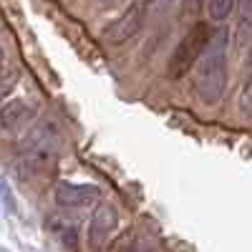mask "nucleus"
I'll list each match as a JSON object with an SVG mask.
<instances>
[{"instance_id": "11", "label": "nucleus", "mask_w": 252, "mask_h": 252, "mask_svg": "<svg viewBox=\"0 0 252 252\" xmlns=\"http://www.w3.org/2000/svg\"><path fill=\"white\" fill-rule=\"evenodd\" d=\"M3 66H5V53H3V48H0V71H3Z\"/></svg>"}, {"instance_id": "4", "label": "nucleus", "mask_w": 252, "mask_h": 252, "mask_svg": "<svg viewBox=\"0 0 252 252\" xmlns=\"http://www.w3.org/2000/svg\"><path fill=\"white\" fill-rule=\"evenodd\" d=\"M119 227V215L111 204H98L96 212L91 215V224H89V245L91 250L101 252L106 247V242L111 240V235Z\"/></svg>"}, {"instance_id": "2", "label": "nucleus", "mask_w": 252, "mask_h": 252, "mask_svg": "<svg viewBox=\"0 0 252 252\" xmlns=\"http://www.w3.org/2000/svg\"><path fill=\"white\" fill-rule=\"evenodd\" d=\"M209 40H212V28H209L207 23H194L192 28L187 31V35L177 43L169 63H166V76H169L172 81L184 78L189 71L197 66V61L202 58Z\"/></svg>"}, {"instance_id": "3", "label": "nucleus", "mask_w": 252, "mask_h": 252, "mask_svg": "<svg viewBox=\"0 0 252 252\" xmlns=\"http://www.w3.org/2000/svg\"><path fill=\"white\" fill-rule=\"evenodd\" d=\"M144 20H146V3L144 0H134V3L126 8L106 31H103V40L111 43V46H121L141 31Z\"/></svg>"}, {"instance_id": "10", "label": "nucleus", "mask_w": 252, "mask_h": 252, "mask_svg": "<svg viewBox=\"0 0 252 252\" xmlns=\"http://www.w3.org/2000/svg\"><path fill=\"white\" fill-rule=\"evenodd\" d=\"M63 245H66L71 252H78V237H76V229H66V232H63Z\"/></svg>"}, {"instance_id": "1", "label": "nucleus", "mask_w": 252, "mask_h": 252, "mask_svg": "<svg viewBox=\"0 0 252 252\" xmlns=\"http://www.w3.org/2000/svg\"><path fill=\"white\" fill-rule=\"evenodd\" d=\"M227 86V33H212V40L207 43L197 73V94L204 103H217Z\"/></svg>"}, {"instance_id": "5", "label": "nucleus", "mask_w": 252, "mask_h": 252, "mask_svg": "<svg viewBox=\"0 0 252 252\" xmlns=\"http://www.w3.org/2000/svg\"><path fill=\"white\" fill-rule=\"evenodd\" d=\"M98 187L94 184H71V182H61L56 187V204L58 207H66V209H81V207H89L98 199Z\"/></svg>"}, {"instance_id": "8", "label": "nucleus", "mask_w": 252, "mask_h": 252, "mask_svg": "<svg viewBox=\"0 0 252 252\" xmlns=\"http://www.w3.org/2000/svg\"><path fill=\"white\" fill-rule=\"evenodd\" d=\"M245 35H252V0L245 3L242 20H240V38H245Z\"/></svg>"}, {"instance_id": "9", "label": "nucleus", "mask_w": 252, "mask_h": 252, "mask_svg": "<svg viewBox=\"0 0 252 252\" xmlns=\"http://www.w3.org/2000/svg\"><path fill=\"white\" fill-rule=\"evenodd\" d=\"M116 252H157V247H152V245H146V242H129V245H119V250Z\"/></svg>"}, {"instance_id": "7", "label": "nucleus", "mask_w": 252, "mask_h": 252, "mask_svg": "<svg viewBox=\"0 0 252 252\" xmlns=\"http://www.w3.org/2000/svg\"><path fill=\"white\" fill-rule=\"evenodd\" d=\"M237 0H207V15L215 20V23H222L229 15L235 13Z\"/></svg>"}, {"instance_id": "6", "label": "nucleus", "mask_w": 252, "mask_h": 252, "mask_svg": "<svg viewBox=\"0 0 252 252\" xmlns=\"http://www.w3.org/2000/svg\"><path fill=\"white\" fill-rule=\"evenodd\" d=\"M33 119V106L23 98H13L0 106V129L3 131H15L20 126H26Z\"/></svg>"}]
</instances>
